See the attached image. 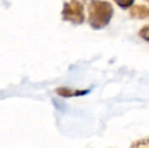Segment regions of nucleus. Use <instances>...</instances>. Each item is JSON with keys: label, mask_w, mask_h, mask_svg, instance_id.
<instances>
[{"label": "nucleus", "mask_w": 149, "mask_h": 148, "mask_svg": "<svg viewBox=\"0 0 149 148\" xmlns=\"http://www.w3.org/2000/svg\"><path fill=\"white\" fill-rule=\"evenodd\" d=\"M88 24L93 30H102L112 20L114 15V7L108 1L89 0L88 6Z\"/></svg>", "instance_id": "f257e3e1"}, {"label": "nucleus", "mask_w": 149, "mask_h": 148, "mask_svg": "<svg viewBox=\"0 0 149 148\" xmlns=\"http://www.w3.org/2000/svg\"><path fill=\"white\" fill-rule=\"evenodd\" d=\"M62 19L72 24H82L85 20L84 6L79 0H69L65 2L61 12Z\"/></svg>", "instance_id": "f03ea898"}, {"label": "nucleus", "mask_w": 149, "mask_h": 148, "mask_svg": "<svg viewBox=\"0 0 149 148\" xmlns=\"http://www.w3.org/2000/svg\"><path fill=\"white\" fill-rule=\"evenodd\" d=\"M129 14L132 18L136 19H147L149 18V7L143 4H137L130 7Z\"/></svg>", "instance_id": "7ed1b4c3"}, {"label": "nucleus", "mask_w": 149, "mask_h": 148, "mask_svg": "<svg viewBox=\"0 0 149 148\" xmlns=\"http://www.w3.org/2000/svg\"><path fill=\"white\" fill-rule=\"evenodd\" d=\"M56 92L62 97H74L86 94L89 92V90L88 89H73L69 87H59L56 89Z\"/></svg>", "instance_id": "20e7f679"}, {"label": "nucleus", "mask_w": 149, "mask_h": 148, "mask_svg": "<svg viewBox=\"0 0 149 148\" xmlns=\"http://www.w3.org/2000/svg\"><path fill=\"white\" fill-rule=\"evenodd\" d=\"M130 148H149V139H139L132 143Z\"/></svg>", "instance_id": "39448f33"}, {"label": "nucleus", "mask_w": 149, "mask_h": 148, "mask_svg": "<svg viewBox=\"0 0 149 148\" xmlns=\"http://www.w3.org/2000/svg\"><path fill=\"white\" fill-rule=\"evenodd\" d=\"M114 1L122 9H128L131 6H133L135 0H114Z\"/></svg>", "instance_id": "423d86ee"}, {"label": "nucleus", "mask_w": 149, "mask_h": 148, "mask_svg": "<svg viewBox=\"0 0 149 148\" xmlns=\"http://www.w3.org/2000/svg\"><path fill=\"white\" fill-rule=\"evenodd\" d=\"M139 37L149 43V24H146L139 31Z\"/></svg>", "instance_id": "0eeeda50"}, {"label": "nucleus", "mask_w": 149, "mask_h": 148, "mask_svg": "<svg viewBox=\"0 0 149 148\" xmlns=\"http://www.w3.org/2000/svg\"><path fill=\"white\" fill-rule=\"evenodd\" d=\"M147 1H148V2H149V0H147Z\"/></svg>", "instance_id": "6e6552de"}]
</instances>
